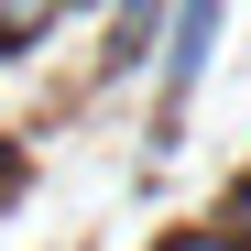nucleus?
Listing matches in <instances>:
<instances>
[{
  "label": "nucleus",
  "mask_w": 251,
  "mask_h": 251,
  "mask_svg": "<svg viewBox=\"0 0 251 251\" xmlns=\"http://www.w3.org/2000/svg\"><path fill=\"white\" fill-rule=\"evenodd\" d=\"M229 240H240V251H251V186H240V197H229Z\"/></svg>",
  "instance_id": "2"
},
{
  "label": "nucleus",
  "mask_w": 251,
  "mask_h": 251,
  "mask_svg": "<svg viewBox=\"0 0 251 251\" xmlns=\"http://www.w3.org/2000/svg\"><path fill=\"white\" fill-rule=\"evenodd\" d=\"M55 11H66V0H0V44H22V33H44Z\"/></svg>",
  "instance_id": "1"
},
{
  "label": "nucleus",
  "mask_w": 251,
  "mask_h": 251,
  "mask_svg": "<svg viewBox=\"0 0 251 251\" xmlns=\"http://www.w3.org/2000/svg\"><path fill=\"white\" fill-rule=\"evenodd\" d=\"M186 251H240V240H229V229H197V240H186Z\"/></svg>",
  "instance_id": "3"
}]
</instances>
